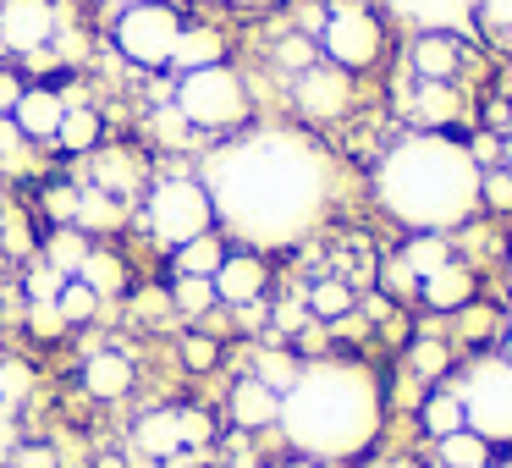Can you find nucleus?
Segmentation results:
<instances>
[{"label":"nucleus","instance_id":"4be33fe9","mask_svg":"<svg viewBox=\"0 0 512 468\" xmlns=\"http://www.w3.org/2000/svg\"><path fill=\"white\" fill-rule=\"evenodd\" d=\"M221 259H226L221 232H204V237H193V243H182L177 254H171V276H215Z\"/></svg>","mask_w":512,"mask_h":468},{"label":"nucleus","instance_id":"0eeeda50","mask_svg":"<svg viewBox=\"0 0 512 468\" xmlns=\"http://www.w3.org/2000/svg\"><path fill=\"white\" fill-rule=\"evenodd\" d=\"M215 446V419L193 402H171V408H149L133 424V452L149 457V468H193L199 452Z\"/></svg>","mask_w":512,"mask_h":468},{"label":"nucleus","instance_id":"423d86ee","mask_svg":"<svg viewBox=\"0 0 512 468\" xmlns=\"http://www.w3.org/2000/svg\"><path fill=\"white\" fill-rule=\"evenodd\" d=\"M182 6L177 0H133L111 17V50L127 72H149V78H171V50L182 34Z\"/></svg>","mask_w":512,"mask_h":468},{"label":"nucleus","instance_id":"b1692460","mask_svg":"<svg viewBox=\"0 0 512 468\" xmlns=\"http://www.w3.org/2000/svg\"><path fill=\"white\" fill-rule=\"evenodd\" d=\"M166 298H171V309H177L182 320H199V314L215 309V281L210 276H171Z\"/></svg>","mask_w":512,"mask_h":468},{"label":"nucleus","instance_id":"c9c22d12","mask_svg":"<svg viewBox=\"0 0 512 468\" xmlns=\"http://www.w3.org/2000/svg\"><path fill=\"white\" fill-rule=\"evenodd\" d=\"M479 199L496 204V210H512V171H485L479 177Z\"/></svg>","mask_w":512,"mask_h":468},{"label":"nucleus","instance_id":"aec40b11","mask_svg":"<svg viewBox=\"0 0 512 468\" xmlns=\"http://www.w3.org/2000/svg\"><path fill=\"white\" fill-rule=\"evenodd\" d=\"M402 17L424 28V34H463L468 28V12H474V0H391Z\"/></svg>","mask_w":512,"mask_h":468},{"label":"nucleus","instance_id":"a211bd4d","mask_svg":"<svg viewBox=\"0 0 512 468\" xmlns=\"http://www.w3.org/2000/svg\"><path fill=\"white\" fill-rule=\"evenodd\" d=\"M215 61H226V34L210 23H182L177 34V50H171V78H182V72H199V67H215Z\"/></svg>","mask_w":512,"mask_h":468},{"label":"nucleus","instance_id":"6e6552de","mask_svg":"<svg viewBox=\"0 0 512 468\" xmlns=\"http://www.w3.org/2000/svg\"><path fill=\"white\" fill-rule=\"evenodd\" d=\"M314 45H320V61H331V67L364 72V67H375L380 50H386V28H380V17L369 12L364 0H331L325 17H320Z\"/></svg>","mask_w":512,"mask_h":468},{"label":"nucleus","instance_id":"7ed1b4c3","mask_svg":"<svg viewBox=\"0 0 512 468\" xmlns=\"http://www.w3.org/2000/svg\"><path fill=\"white\" fill-rule=\"evenodd\" d=\"M479 160L446 133H408L380 155L375 199L391 221L413 232H457L479 210Z\"/></svg>","mask_w":512,"mask_h":468},{"label":"nucleus","instance_id":"c85d7f7f","mask_svg":"<svg viewBox=\"0 0 512 468\" xmlns=\"http://www.w3.org/2000/svg\"><path fill=\"white\" fill-rule=\"evenodd\" d=\"M56 309H61V320H67V331H72V325H89L94 314H100V298H94V292L83 287V281H61Z\"/></svg>","mask_w":512,"mask_h":468},{"label":"nucleus","instance_id":"dca6fc26","mask_svg":"<svg viewBox=\"0 0 512 468\" xmlns=\"http://www.w3.org/2000/svg\"><path fill=\"white\" fill-rule=\"evenodd\" d=\"M226 413H232L237 430H270V424H276V413H281V397L265 386V380L243 375L232 391H226Z\"/></svg>","mask_w":512,"mask_h":468},{"label":"nucleus","instance_id":"a19ab883","mask_svg":"<svg viewBox=\"0 0 512 468\" xmlns=\"http://www.w3.org/2000/svg\"><path fill=\"white\" fill-rule=\"evenodd\" d=\"M12 468H56L50 446H12Z\"/></svg>","mask_w":512,"mask_h":468},{"label":"nucleus","instance_id":"58836bf2","mask_svg":"<svg viewBox=\"0 0 512 468\" xmlns=\"http://www.w3.org/2000/svg\"><path fill=\"white\" fill-rule=\"evenodd\" d=\"M23 89H28V78H23L17 67H6V61H0V116H12V111H17Z\"/></svg>","mask_w":512,"mask_h":468},{"label":"nucleus","instance_id":"20e7f679","mask_svg":"<svg viewBox=\"0 0 512 468\" xmlns=\"http://www.w3.org/2000/svg\"><path fill=\"white\" fill-rule=\"evenodd\" d=\"M133 221L160 254H177L182 243L215 232V204H210V188L193 166H177V160H155L144 193L133 204Z\"/></svg>","mask_w":512,"mask_h":468},{"label":"nucleus","instance_id":"7c9ffc66","mask_svg":"<svg viewBox=\"0 0 512 468\" xmlns=\"http://www.w3.org/2000/svg\"><path fill=\"white\" fill-rule=\"evenodd\" d=\"M177 358H182V369L204 375V369L221 364V342H215V336H204V331H188V336L177 342Z\"/></svg>","mask_w":512,"mask_h":468},{"label":"nucleus","instance_id":"f257e3e1","mask_svg":"<svg viewBox=\"0 0 512 468\" xmlns=\"http://www.w3.org/2000/svg\"><path fill=\"white\" fill-rule=\"evenodd\" d=\"M215 204V226L243 248H292L331 210L336 166L298 127H243L199 166Z\"/></svg>","mask_w":512,"mask_h":468},{"label":"nucleus","instance_id":"2eb2a0df","mask_svg":"<svg viewBox=\"0 0 512 468\" xmlns=\"http://www.w3.org/2000/svg\"><path fill=\"white\" fill-rule=\"evenodd\" d=\"M100 144H105V111H100V105H94V100L67 105V111H61L56 138H50V149L67 155V160H89Z\"/></svg>","mask_w":512,"mask_h":468},{"label":"nucleus","instance_id":"4468645a","mask_svg":"<svg viewBox=\"0 0 512 468\" xmlns=\"http://www.w3.org/2000/svg\"><path fill=\"white\" fill-rule=\"evenodd\" d=\"M133 380H138V369L122 347H94V353L83 358V391H89L94 402H122L127 391H133Z\"/></svg>","mask_w":512,"mask_h":468},{"label":"nucleus","instance_id":"a18cd8bd","mask_svg":"<svg viewBox=\"0 0 512 468\" xmlns=\"http://www.w3.org/2000/svg\"><path fill=\"white\" fill-rule=\"evenodd\" d=\"M507 160H512V144H507Z\"/></svg>","mask_w":512,"mask_h":468},{"label":"nucleus","instance_id":"393cba45","mask_svg":"<svg viewBox=\"0 0 512 468\" xmlns=\"http://www.w3.org/2000/svg\"><path fill=\"white\" fill-rule=\"evenodd\" d=\"M419 419H424V430L441 441V435H457L463 430V402H457V391H430L424 397V408H419Z\"/></svg>","mask_w":512,"mask_h":468},{"label":"nucleus","instance_id":"bb28decb","mask_svg":"<svg viewBox=\"0 0 512 468\" xmlns=\"http://www.w3.org/2000/svg\"><path fill=\"white\" fill-rule=\"evenodd\" d=\"M441 463L446 468H479V463H490V441H479L474 430L441 435Z\"/></svg>","mask_w":512,"mask_h":468},{"label":"nucleus","instance_id":"cd10ccee","mask_svg":"<svg viewBox=\"0 0 512 468\" xmlns=\"http://www.w3.org/2000/svg\"><path fill=\"white\" fill-rule=\"evenodd\" d=\"M353 309V287H347V281H314L309 287V314L314 320H342V314Z\"/></svg>","mask_w":512,"mask_h":468},{"label":"nucleus","instance_id":"09e8293b","mask_svg":"<svg viewBox=\"0 0 512 468\" xmlns=\"http://www.w3.org/2000/svg\"><path fill=\"white\" fill-rule=\"evenodd\" d=\"M226 6H232V0H226Z\"/></svg>","mask_w":512,"mask_h":468},{"label":"nucleus","instance_id":"2f4dec72","mask_svg":"<svg viewBox=\"0 0 512 468\" xmlns=\"http://www.w3.org/2000/svg\"><path fill=\"white\" fill-rule=\"evenodd\" d=\"M419 116H424V122H435L430 133H441V127L457 116V100H452V89H446V83H424V89H419Z\"/></svg>","mask_w":512,"mask_h":468},{"label":"nucleus","instance_id":"f3484780","mask_svg":"<svg viewBox=\"0 0 512 468\" xmlns=\"http://www.w3.org/2000/svg\"><path fill=\"white\" fill-rule=\"evenodd\" d=\"M72 281H83V287H89L100 303H116V298H127V292H133V276H127V259L116 254V248H100V243L89 248V259L78 265V276H72Z\"/></svg>","mask_w":512,"mask_h":468},{"label":"nucleus","instance_id":"79ce46f5","mask_svg":"<svg viewBox=\"0 0 512 468\" xmlns=\"http://www.w3.org/2000/svg\"><path fill=\"white\" fill-rule=\"evenodd\" d=\"M490 320H496L490 309H479V314H463V331H468V336H485V331H490Z\"/></svg>","mask_w":512,"mask_h":468},{"label":"nucleus","instance_id":"49530a36","mask_svg":"<svg viewBox=\"0 0 512 468\" xmlns=\"http://www.w3.org/2000/svg\"><path fill=\"white\" fill-rule=\"evenodd\" d=\"M309 468H325V463H309Z\"/></svg>","mask_w":512,"mask_h":468},{"label":"nucleus","instance_id":"473e14b6","mask_svg":"<svg viewBox=\"0 0 512 468\" xmlns=\"http://www.w3.org/2000/svg\"><path fill=\"white\" fill-rule=\"evenodd\" d=\"M309 61H320V45H314L309 34H287L276 45V67H287V72H303Z\"/></svg>","mask_w":512,"mask_h":468},{"label":"nucleus","instance_id":"c756f323","mask_svg":"<svg viewBox=\"0 0 512 468\" xmlns=\"http://www.w3.org/2000/svg\"><path fill=\"white\" fill-rule=\"evenodd\" d=\"M298 369H303V364H298L292 353H281V347H270V353H259V364H254V380H265V386L281 397V391H287L292 380H298Z\"/></svg>","mask_w":512,"mask_h":468},{"label":"nucleus","instance_id":"ea45409f","mask_svg":"<svg viewBox=\"0 0 512 468\" xmlns=\"http://www.w3.org/2000/svg\"><path fill=\"white\" fill-rule=\"evenodd\" d=\"M380 287L397 292V298H408V292H419V276H413V270L402 265V259H391V265L380 270Z\"/></svg>","mask_w":512,"mask_h":468},{"label":"nucleus","instance_id":"c03bdc74","mask_svg":"<svg viewBox=\"0 0 512 468\" xmlns=\"http://www.w3.org/2000/svg\"><path fill=\"white\" fill-rule=\"evenodd\" d=\"M100 468H122V457H100Z\"/></svg>","mask_w":512,"mask_h":468},{"label":"nucleus","instance_id":"de8ad7c7","mask_svg":"<svg viewBox=\"0 0 512 468\" xmlns=\"http://www.w3.org/2000/svg\"><path fill=\"white\" fill-rule=\"evenodd\" d=\"M479 468H490V463H479Z\"/></svg>","mask_w":512,"mask_h":468},{"label":"nucleus","instance_id":"e433bc0d","mask_svg":"<svg viewBox=\"0 0 512 468\" xmlns=\"http://www.w3.org/2000/svg\"><path fill=\"white\" fill-rule=\"evenodd\" d=\"M408 364L419 369L424 380H435V375H441V369H446V347H441V342H413Z\"/></svg>","mask_w":512,"mask_h":468},{"label":"nucleus","instance_id":"1a4fd4ad","mask_svg":"<svg viewBox=\"0 0 512 468\" xmlns=\"http://www.w3.org/2000/svg\"><path fill=\"white\" fill-rule=\"evenodd\" d=\"M452 391L463 402V430H474L479 441H512V358L468 364Z\"/></svg>","mask_w":512,"mask_h":468},{"label":"nucleus","instance_id":"39448f33","mask_svg":"<svg viewBox=\"0 0 512 468\" xmlns=\"http://www.w3.org/2000/svg\"><path fill=\"white\" fill-rule=\"evenodd\" d=\"M166 100H171V111L188 122L193 138H232L254 122V89H248V78L237 67H226V61L171 78Z\"/></svg>","mask_w":512,"mask_h":468},{"label":"nucleus","instance_id":"37998d69","mask_svg":"<svg viewBox=\"0 0 512 468\" xmlns=\"http://www.w3.org/2000/svg\"><path fill=\"white\" fill-rule=\"evenodd\" d=\"M479 6H485L496 23H512V0H479Z\"/></svg>","mask_w":512,"mask_h":468},{"label":"nucleus","instance_id":"a878e982","mask_svg":"<svg viewBox=\"0 0 512 468\" xmlns=\"http://www.w3.org/2000/svg\"><path fill=\"white\" fill-rule=\"evenodd\" d=\"M397 259H402V265H408L413 276L424 281L430 270H441V265H446V237H441V232H419V237H413V243L402 248Z\"/></svg>","mask_w":512,"mask_h":468},{"label":"nucleus","instance_id":"ddd939ff","mask_svg":"<svg viewBox=\"0 0 512 468\" xmlns=\"http://www.w3.org/2000/svg\"><path fill=\"white\" fill-rule=\"evenodd\" d=\"M61 111H67L61 83H28L23 100H17V111H12V122L34 149H50V138H56V127H61Z\"/></svg>","mask_w":512,"mask_h":468},{"label":"nucleus","instance_id":"4c0bfd02","mask_svg":"<svg viewBox=\"0 0 512 468\" xmlns=\"http://www.w3.org/2000/svg\"><path fill=\"white\" fill-rule=\"evenodd\" d=\"M28 331H34V336H61V331H67V320H61L56 303H28Z\"/></svg>","mask_w":512,"mask_h":468},{"label":"nucleus","instance_id":"6ab92c4d","mask_svg":"<svg viewBox=\"0 0 512 468\" xmlns=\"http://www.w3.org/2000/svg\"><path fill=\"white\" fill-rule=\"evenodd\" d=\"M419 298L430 303V309H441V314L468 309V298H474V270L457 265V259H446L441 270H430V276L419 281Z\"/></svg>","mask_w":512,"mask_h":468},{"label":"nucleus","instance_id":"f8f14e48","mask_svg":"<svg viewBox=\"0 0 512 468\" xmlns=\"http://www.w3.org/2000/svg\"><path fill=\"white\" fill-rule=\"evenodd\" d=\"M215 303H226V309H243V303H259L270 287V270L265 259L254 254V248H226L221 270H215Z\"/></svg>","mask_w":512,"mask_h":468},{"label":"nucleus","instance_id":"5701e85b","mask_svg":"<svg viewBox=\"0 0 512 468\" xmlns=\"http://www.w3.org/2000/svg\"><path fill=\"white\" fill-rule=\"evenodd\" d=\"M413 72H419L424 83H446L457 72V45L452 34H424L419 45H413Z\"/></svg>","mask_w":512,"mask_h":468},{"label":"nucleus","instance_id":"9b49d317","mask_svg":"<svg viewBox=\"0 0 512 468\" xmlns=\"http://www.w3.org/2000/svg\"><path fill=\"white\" fill-rule=\"evenodd\" d=\"M149 171H155V155H149L144 144H100L89 155V177L83 182H94V188L111 193L122 210H133L144 182H149Z\"/></svg>","mask_w":512,"mask_h":468},{"label":"nucleus","instance_id":"72a5a7b5","mask_svg":"<svg viewBox=\"0 0 512 468\" xmlns=\"http://www.w3.org/2000/svg\"><path fill=\"white\" fill-rule=\"evenodd\" d=\"M28 149H34V144H28L23 133H17L12 116H0V171H17V166L28 160Z\"/></svg>","mask_w":512,"mask_h":468},{"label":"nucleus","instance_id":"f704fd0d","mask_svg":"<svg viewBox=\"0 0 512 468\" xmlns=\"http://www.w3.org/2000/svg\"><path fill=\"white\" fill-rule=\"evenodd\" d=\"M61 281H67V276H56L50 265H34V270L23 276V298H28V303H56Z\"/></svg>","mask_w":512,"mask_h":468},{"label":"nucleus","instance_id":"412c9836","mask_svg":"<svg viewBox=\"0 0 512 468\" xmlns=\"http://www.w3.org/2000/svg\"><path fill=\"white\" fill-rule=\"evenodd\" d=\"M89 248H94V237H83L78 226H50L45 232V243H39V265H50L56 276H78V265L89 259Z\"/></svg>","mask_w":512,"mask_h":468},{"label":"nucleus","instance_id":"9d476101","mask_svg":"<svg viewBox=\"0 0 512 468\" xmlns=\"http://www.w3.org/2000/svg\"><path fill=\"white\" fill-rule=\"evenodd\" d=\"M292 111L309 127L342 122L353 111V72L331 67V61H309L303 72H292Z\"/></svg>","mask_w":512,"mask_h":468},{"label":"nucleus","instance_id":"f03ea898","mask_svg":"<svg viewBox=\"0 0 512 468\" xmlns=\"http://www.w3.org/2000/svg\"><path fill=\"white\" fill-rule=\"evenodd\" d=\"M276 424L292 452L314 463H347L380 435V380L353 358H314L281 391Z\"/></svg>","mask_w":512,"mask_h":468}]
</instances>
